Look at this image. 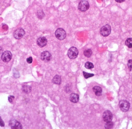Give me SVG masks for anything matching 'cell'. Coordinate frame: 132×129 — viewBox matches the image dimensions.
Masks as SVG:
<instances>
[{"mask_svg":"<svg viewBox=\"0 0 132 129\" xmlns=\"http://www.w3.org/2000/svg\"><path fill=\"white\" fill-rule=\"evenodd\" d=\"M119 105L120 110L124 112L128 111L130 107V103L128 101L125 100H120L119 103Z\"/></svg>","mask_w":132,"mask_h":129,"instance_id":"7a4b0ae2","label":"cell"},{"mask_svg":"<svg viewBox=\"0 0 132 129\" xmlns=\"http://www.w3.org/2000/svg\"><path fill=\"white\" fill-rule=\"evenodd\" d=\"M0 126L1 127H4L5 126V123H4V121L2 119L0 116Z\"/></svg>","mask_w":132,"mask_h":129,"instance_id":"cb8c5ba5","label":"cell"},{"mask_svg":"<svg viewBox=\"0 0 132 129\" xmlns=\"http://www.w3.org/2000/svg\"><path fill=\"white\" fill-rule=\"evenodd\" d=\"M70 100L73 103H77L79 100V97L77 94L72 93L70 95Z\"/></svg>","mask_w":132,"mask_h":129,"instance_id":"7c38bea8","label":"cell"},{"mask_svg":"<svg viewBox=\"0 0 132 129\" xmlns=\"http://www.w3.org/2000/svg\"><path fill=\"white\" fill-rule=\"evenodd\" d=\"M44 15L45 14L42 10H39L38 11V17L40 19H42L44 17Z\"/></svg>","mask_w":132,"mask_h":129,"instance_id":"ffe728a7","label":"cell"},{"mask_svg":"<svg viewBox=\"0 0 132 129\" xmlns=\"http://www.w3.org/2000/svg\"><path fill=\"white\" fill-rule=\"evenodd\" d=\"M83 76L85 79H88L89 78L93 77L94 76V74H91V73H87L85 71H83Z\"/></svg>","mask_w":132,"mask_h":129,"instance_id":"44dd1931","label":"cell"},{"mask_svg":"<svg viewBox=\"0 0 132 129\" xmlns=\"http://www.w3.org/2000/svg\"><path fill=\"white\" fill-rule=\"evenodd\" d=\"M102 0V1H103V0Z\"/></svg>","mask_w":132,"mask_h":129,"instance_id":"4316f807","label":"cell"},{"mask_svg":"<svg viewBox=\"0 0 132 129\" xmlns=\"http://www.w3.org/2000/svg\"><path fill=\"white\" fill-rule=\"evenodd\" d=\"M90 5L88 1L85 0H81L79 3L78 9L81 12H85L89 8Z\"/></svg>","mask_w":132,"mask_h":129,"instance_id":"5b68a950","label":"cell"},{"mask_svg":"<svg viewBox=\"0 0 132 129\" xmlns=\"http://www.w3.org/2000/svg\"><path fill=\"white\" fill-rule=\"evenodd\" d=\"M9 125L13 129H22V125L19 121L15 119H12L9 122Z\"/></svg>","mask_w":132,"mask_h":129,"instance_id":"30bf717a","label":"cell"},{"mask_svg":"<svg viewBox=\"0 0 132 129\" xmlns=\"http://www.w3.org/2000/svg\"><path fill=\"white\" fill-rule=\"evenodd\" d=\"M125 44L129 48L132 47V38H128L125 42Z\"/></svg>","mask_w":132,"mask_h":129,"instance_id":"e0dca14e","label":"cell"},{"mask_svg":"<svg viewBox=\"0 0 132 129\" xmlns=\"http://www.w3.org/2000/svg\"><path fill=\"white\" fill-rule=\"evenodd\" d=\"M83 54L85 57L87 58H90L92 54V51L91 49H88L84 51Z\"/></svg>","mask_w":132,"mask_h":129,"instance_id":"2e32d148","label":"cell"},{"mask_svg":"<svg viewBox=\"0 0 132 129\" xmlns=\"http://www.w3.org/2000/svg\"><path fill=\"white\" fill-rule=\"evenodd\" d=\"M128 66L129 70L131 71V70H132V59L129 60H128Z\"/></svg>","mask_w":132,"mask_h":129,"instance_id":"7402d4cb","label":"cell"},{"mask_svg":"<svg viewBox=\"0 0 132 129\" xmlns=\"http://www.w3.org/2000/svg\"><path fill=\"white\" fill-rule=\"evenodd\" d=\"M113 118L112 113L109 110H106L104 111L103 115V119L106 122H109L112 121Z\"/></svg>","mask_w":132,"mask_h":129,"instance_id":"9c48e42d","label":"cell"},{"mask_svg":"<svg viewBox=\"0 0 132 129\" xmlns=\"http://www.w3.org/2000/svg\"><path fill=\"white\" fill-rule=\"evenodd\" d=\"M52 56L50 52L47 51L43 52L41 54V59L44 62H48L52 59Z\"/></svg>","mask_w":132,"mask_h":129,"instance_id":"ba28073f","label":"cell"},{"mask_svg":"<svg viewBox=\"0 0 132 129\" xmlns=\"http://www.w3.org/2000/svg\"><path fill=\"white\" fill-rule=\"evenodd\" d=\"M12 58V54L9 51H6L3 52L1 56V59L4 62H7L11 60Z\"/></svg>","mask_w":132,"mask_h":129,"instance_id":"52a82bcc","label":"cell"},{"mask_svg":"<svg viewBox=\"0 0 132 129\" xmlns=\"http://www.w3.org/2000/svg\"><path fill=\"white\" fill-rule=\"evenodd\" d=\"M31 87L28 85H25L22 87V90L25 93H29L31 91Z\"/></svg>","mask_w":132,"mask_h":129,"instance_id":"9a60e30c","label":"cell"},{"mask_svg":"<svg viewBox=\"0 0 132 129\" xmlns=\"http://www.w3.org/2000/svg\"><path fill=\"white\" fill-rule=\"evenodd\" d=\"M55 35L58 40L62 41L66 37V33L63 29L59 28H58L55 31Z\"/></svg>","mask_w":132,"mask_h":129,"instance_id":"3957f363","label":"cell"},{"mask_svg":"<svg viewBox=\"0 0 132 129\" xmlns=\"http://www.w3.org/2000/svg\"><path fill=\"white\" fill-rule=\"evenodd\" d=\"M85 67L87 69H91L94 68V65L93 63L90 62H87L85 63Z\"/></svg>","mask_w":132,"mask_h":129,"instance_id":"ac0fdd59","label":"cell"},{"mask_svg":"<svg viewBox=\"0 0 132 129\" xmlns=\"http://www.w3.org/2000/svg\"><path fill=\"white\" fill-rule=\"evenodd\" d=\"M79 52L78 49L76 47H71L68 51V57L71 59H74L78 56Z\"/></svg>","mask_w":132,"mask_h":129,"instance_id":"6da1fadb","label":"cell"},{"mask_svg":"<svg viewBox=\"0 0 132 129\" xmlns=\"http://www.w3.org/2000/svg\"><path fill=\"white\" fill-rule=\"evenodd\" d=\"M113 126H114V123L111 121L109 122H106L105 125V128L106 129H111L112 128Z\"/></svg>","mask_w":132,"mask_h":129,"instance_id":"d6986e66","label":"cell"},{"mask_svg":"<svg viewBox=\"0 0 132 129\" xmlns=\"http://www.w3.org/2000/svg\"><path fill=\"white\" fill-rule=\"evenodd\" d=\"M93 90L95 93V94L97 96H101L102 94V89L100 87L95 86L93 88Z\"/></svg>","mask_w":132,"mask_h":129,"instance_id":"4fadbf2b","label":"cell"},{"mask_svg":"<svg viewBox=\"0 0 132 129\" xmlns=\"http://www.w3.org/2000/svg\"><path fill=\"white\" fill-rule=\"evenodd\" d=\"M115 1L118 3H122V2H124L125 0H115Z\"/></svg>","mask_w":132,"mask_h":129,"instance_id":"484cf974","label":"cell"},{"mask_svg":"<svg viewBox=\"0 0 132 129\" xmlns=\"http://www.w3.org/2000/svg\"><path fill=\"white\" fill-rule=\"evenodd\" d=\"M27 62L29 64H31L33 62V58L31 57H29L27 59Z\"/></svg>","mask_w":132,"mask_h":129,"instance_id":"d4e9b609","label":"cell"},{"mask_svg":"<svg viewBox=\"0 0 132 129\" xmlns=\"http://www.w3.org/2000/svg\"><path fill=\"white\" fill-rule=\"evenodd\" d=\"M53 82L54 84H60L62 82V79L61 78L60 76L59 75H56L54 76L53 78Z\"/></svg>","mask_w":132,"mask_h":129,"instance_id":"5bb4252c","label":"cell"},{"mask_svg":"<svg viewBox=\"0 0 132 129\" xmlns=\"http://www.w3.org/2000/svg\"><path fill=\"white\" fill-rule=\"evenodd\" d=\"M14 98V96H10L9 97V101L11 103H12Z\"/></svg>","mask_w":132,"mask_h":129,"instance_id":"603a6c76","label":"cell"},{"mask_svg":"<svg viewBox=\"0 0 132 129\" xmlns=\"http://www.w3.org/2000/svg\"><path fill=\"white\" fill-rule=\"evenodd\" d=\"M111 32V28L110 25L106 24L101 28L100 33L104 37H107L110 35Z\"/></svg>","mask_w":132,"mask_h":129,"instance_id":"277c9868","label":"cell"},{"mask_svg":"<svg viewBox=\"0 0 132 129\" xmlns=\"http://www.w3.org/2000/svg\"><path fill=\"white\" fill-rule=\"evenodd\" d=\"M25 31L22 28H19L14 32L13 35L15 38L17 39H20L23 37L25 35Z\"/></svg>","mask_w":132,"mask_h":129,"instance_id":"8992f818","label":"cell"},{"mask_svg":"<svg viewBox=\"0 0 132 129\" xmlns=\"http://www.w3.org/2000/svg\"><path fill=\"white\" fill-rule=\"evenodd\" d=\"M38 45L40 47H43L46 45L47 44V40L44 37H41L38 39L37 41Z\"/></svg>","mask_w":132,"mask_h":129,"instance_id":"8fae6325","label":"cell"}]
</instances>
